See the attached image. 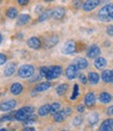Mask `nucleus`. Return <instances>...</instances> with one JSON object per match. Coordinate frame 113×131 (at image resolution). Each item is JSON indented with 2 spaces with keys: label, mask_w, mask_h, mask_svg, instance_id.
Instances as JSON below:
<instances>
[{
  "label": "nucleus",
  "mask_w": 113,
  "mask_h": 131,
  "mask_svg": "<svg viewBox=\"0 0 113 131\" xmlns=\"http://www.w3.org/2000/svg\"><path fill=\"white\" fill-rule=\"evenodd\" d=\"M6 16L9 18V19H15L16 17L18 16V10L16 7H9L7 10H6Z\"/></svg>",
  "instance_id": "obj_28"
},
{
  "label": "nucleus",
  "mask_w": 113,
  "mask_h": 131,
  "mask_svg": "<svg viewBox=\"0 0 113 131\" xmlns=\"http://www.w3.org/2000/svg\"><path fill=\"white\" fill-rule=\"evenodd\" d=\"M1 42H2V36H1V34H0V44H1Z\"/></svg>",
  "instance_id": "obj_46"
},
{
  "label": "nucleus",
  "mask_w": 113,
  "mask_h": 131,
  "mask_svg": "<svg viewBox=\"0 0 113 131\" xmlns=\"http://www.w3.org/2000/svg\"><path fill=\"white\" fill-rule=\"evenodd\" d=\"M50 88H51L50 82H41V83L35 85L34 90H35V92H45L47 90H49Z\"/></svg>",
  "instance_id": "obj_25"
},
{
  "label": "nucleus",
  "mask_w": 113,
  "mask_h": 131,
  "mask_svg": "<svg viewBox=\"0 0 113 131\" xmlns=\"http://www.w3.org/2000/svg\"><path fill=\"white\" fill-rule=\"evenodd\" d=\"M34 112V108L32 106H25L22 107L20 109H18L16 111L15 114V119L17 121H21V122H25L26 120H28Z\"/></svg>",
  "instance_id": "obj_2"
},
{
  "label": "nucleus",
  "mask_w": 113,
  "mask_h": 131,
  "mask_svg": "<svg viewBox=\"0 0 113 131\" xmlns=\"http://www.w3.org/2000/svg\"><path fill=\"white\" fill-rule=\"evenodd\" d=\"M84 103L88 107H91V106L94 105V103H95V96H94V94L92 92H89V93L86 94V96L84 98Z\"/></svg>",
  "instance_id": "obj_14"
},
{
  "label": "nucleus",
  "mask_w": 113,
  "mask_h": 131,
  "mask_svg": "<svg viewBox=\"0 0 113 131\" xmlns=\"http://www.w3.org/2000/svg\"><path fill=\"white\" fill-rule=\"evenodd\" d=\"M48 71H49V68L42 67V68L40 69V76H41V77H46L47 74H48Z\"/></svg>",
  "instance_id": "obj_34"
},
{
  "label": "nucleus",
  "mask_w": 113,
  "mask_h": 131,
  "mask_svg": "<svg viewBox=\"0 0 113 131\" xmlns=\"http://www.w3.org/2000/svg\"><path fill=\"white\" fill-rule=\"evenodd\" d=\"M35 120H36V117L32 114V116H31L28 120H26V121H25V122H23V123H24L25 125H30V124H32V123H34V122H35Z\"/></svg>",
  "instance_id": "obj_35"
},
{
  "label": "nucleus",
  "mask_w": 113,
  "mask_h": 131,
  "mask_svg": "<svg viewBox=\"0 0 113 131\" xmlns=\"http://www.w3.org/2000/svg\"><path fill=\"white\" fill-rule=\"evenodd\" d=\"M101 54V49L98 45H91L87 50V56L89 58H98Z\"/></svg>",
  "instance_id": "obj_6"
},
{
  "label": "nucleus",
  "mask_w": 113,
  "mask_h": 131,
  "mask_svg": "<svg viewBox=\"0 0 113 131\" xmlns=\"http://www.w3.org/2000/svg\"><path fill=\"white\" fill-rule=\"evenodd\" d=\"M75 66L78 68V70H84L88 67V61L83 57H79L75 60Z\"/></svg>",
  "instance_id": "obj_15"
},
{
  "label": "nucleus",
  "mask_w": 113,
  "mask_h": 131,
  "mask_svg": "<svg viewBox=\"0 0 113 131\" xmlns=\"http://www.w3.org/2000/svg\"><path fill=\"white\" fill-rule=\"evenodd\" d=\"M100 3L101 1H98V0H89V1H85L82 4V8L85 12H90V10H93Z\"/></svg>",
  "instance_id": "obj_9"
},
{
  "label": "nucleus",
  "mask_w": 113,
  "mask_h": 131,
  "mask_svg": "<svg viewBox=\"0 0 113 131\" xmlns=\"http://www.w3.org/2000/svg\"><path fill=\"white\" fill-rule=\"evenodd\" d=\"M64 15H66V9L61 6H57L52 9V18H54L56 20L62 19L64 17Z\"/></svg>",
  "instance_id": "obj_10"
},
{
  "label": "nucleus",
  "mask_w": 113,
  "mask_h": 131,
  "mask_svg": "<svg viewBox=\"0 0 113 131\" xmlns=\"http://www.w3.org/2000/svg\"><path fill=\"white\" fill-rule=\"evenodd\" d=\"M68 89H69V85H68L67 83H61V84H59V85L56 88V93H57L59 96H62V95L66 94V92L68 91Z\"/></svg>",
  "instance_id": "obj_27"
},
{
  "label": "nucleus",
  "mask_w": 113,
  "mask_h": 131,
  "mask_svg": "<svg viewBox=\"0 0 113 131\" xmlns=\"http://www.w3.org/2000/svg\"><path fill=\"white\" fill-rule=\"evenodd\" d=\"M61 131H68V130H61Z\"/></svg>",
  "instance_id": "obj_47"
},
{
  "label": "nucleus",
  "mask_w": 113,
  "mask_h": 131,
  "mask_svg": "<svg viewBox=\"0 0 113 131\" xmlns=\"http://www.w3.org/2000/svg\"><path fill=\"white\" fill-rule=\"evenodd\" d=\"M82 122H83V119H82V117H76L75 119H74V121H73V125L74 126H79V125H81L82 124Z\"/></svg>",
  "instance_id": "obj_33"
},
{
  "label": "nucleus",
  "mask_w": 113,
  "mask_h": 131,
  "mask_svg": "<svg viewBox=\"0 0 113 131\" xmlns=\"http://www.w3.org/2000/svg\"><path fill=\"white\" fill-rule=\"evenodd\" d=\"M102 80L106 83H113V70H105L102 72Z\"/></svg>",
  "instance_id": "obj_11"
},
{
  "label": "nucleus",
  "mask_w": 113,
  "mask_h": 131,
  "mask_svg": "<svg viewBox=\"0 0 113 131\" xmlns=\"http://www.w3.org/2000/svg\"><path fill=\"white\" fill-rule=\"evenodd\" d=\"M27 45H28L30 48H32V49H40L41 46H42V42H41V40H40L39 38H36V37H31V38L28 39Z\"/></svg>",
  "instance_id": "obj_12"
},
{
  "label": "nucleus",
  "mask_w": 113,
  "mask_h": 131,
  "mask_svg": "<svg viewBox=\"0 0 113 131\" xmlns=\"http://www.w3.org/2000/svg\"><path fill=\"white\" fill-rule=\"evenodd\" d=\"M16 68H17V64H16V62H9L8 64H6V67L4 69V75L7 76V77L11 76L16 72Z\"/></svg>",
  "instance_id": "obj_16"
},
{
  "label": "nucleus",
  "mask_w": 113,
  "mask_h": 131,
  "mask_svg": "<svg viewBox=\"0 0 113 131\" xmlns=\"http://www.w3.org/2000/svg\"><path fill=\"white\" fill-rule=\"evenodd\" d=\"M77 75H78V68L76 67L75 64H70L69 67L67 68V70H66L67 78L70 79V80H73V79H75L77 77Z\"/></svg>",
  "instance_id": "obj_8"
},
{
  "label": "nucleus",
  "mask_w": 113,
  "mask_h": 131,
  "mask_svg": "<svg viewBox=\"0 0 113 131\" xmlns=\"http://www.w3.org/2000/svg\"><path fill=\"white\" fill-rule=\"evenodd\" d=\"M23 131H36L33 127H25L24 129H23Z\"/></svg>",
  "instance_id": "obj_43"
},
{
  "label": "nucleus",
  "mask_w": 113,
  "mask_h": 131,
  "mask_svg": "<svg viewBox=\"0 0 113 131\" xmlns=\"http://www.w3.org/2000/svg\"><path fill=\"white\" fill-rule=\"evenodd\" d=\"M79 96V85L78 84H75L74 85V91H73V94H72V97H71V99L72 100H75L77 99Z\"/></svg>",
  "instance_id": "obj_32"
},
{
  "label": "nucleus",
  "mask_w": 113,
  "mask_h": 131,
  "mask_svg": "<svg viewBox=\"0 0 113 131\" xmlns=\"http://www.w3.org/2000/svg\"><path fill=\"white\" fill-rule=\"evenodd\" d=\"M80 3H81V2H79V1H78V2H75V6H77V7H79V6H80V5H79Z\"/></svg>",
  "instance_id": "obj_44"
},
{
  "label": "nucleus",
  "mask_w": 113,
  "mask_h": 131,
  "mask_svg": "<svg viewBox=\"0 0 113 131\" xmlns=\"http://www.w3.org/2000/svg\"><path fill=\"white\" fill-rule=\"evenodd\" d=\"M59 110H60V104L58 102H54V103L51 104V109H50V113L51 114L54 116V114L57 113Z\"/></svg>",
  "instance_id": "obj_31"
},
{
  "label": "nucleus",
  "mask_w": 113,
  "mask_h": 131,
  "mask_svg": "<svg viewBox=\"0 0 113 131\" xmlns=\"http://www.w3.org/2000/svg\"><path fill=\"white\" fill-rule=\"evenodd\" d=\"M15 114L16 111H12L8 114H4V116L0 117V122H7V121H11L12 119H15Z\"/></svg>",
  "instance_id": "obj_30"
},
{
  "label": "nucleus",
  "mask_w": 113,
  "mask_h": 131,
  "mask_svg": "<svg viewBox=\"0 0 113 131\" xmlns=\"http://www.w3.org/2000/svg\"><path fill=\"white\" fill-rule=\"evenodd\" d=\"M58 41H59L58 37L57 36H53L51 38H48L47 39V41L45 43V46H46V48H52V47H54V46L57 45Z\"/></svg>",
  "instance_id": "obj_20"
},
{
  "label": "nucleus",
  "mask_w": 113,
  "mask_h": 131,
  "mask_svg": "<svg viewBox=\"0 0 113 131\" xmlns=\"http://www.w3.org/2000/svg\"><path fill=\"white\" fill-rule=\"evenodd\" d=\"M99 100H100L102 103L107 104V103H110V102H111L112 96H111L109 93H107V92H103V93H101V95H100V97H99Z\"/></svg>",
  "instance_id": "obj_23"
},
{
  "label": "nucleus",
  "mask_w": 113,
  "mask_h": 131,
  "mask_svg": "<svg viewBox=\"0 0 113 131\" xmlns=\"http://www.w3.org/2000/svg\"><path fill=\"white\" fill-rule=\"evenodd\" d=\"M79 79H80V82L83 83V84H86V82L88 81V79L86 78V76L84 74H80L79 75Z\"/></svg>",
  "instance_id": "obj_36"
},
{
  "label": "nucleus",
  "mask_w": 113,
  "mask_h": 131,
  "mask_svg": "<svg viewBox=\"0 0 113 131\" xmlns=\"http://www.w3.org/2000/svg\"><path fill=\"white\" fill-rule=\"evenodd\" d=\"M63 110H64V112H66L67 117H68V116H70V114L72 113V108H71V107H67L66 109H63Z\"/></svg>",
  "instance_id": "obj_41"
},
{
  "label": "nucleus",
  "mask_w": 113,
  "mask_h": 131,
  "mask_svg": "<svg viewBox=\"0 0 113 131\" xmlns=\"http://www.w3.org/2000/svg\"><path fill=\"white\" fill-rule=\"evenodd\" d=\"M50 17H52V10H51V9H47V10L41 13V15H40V17H39L37 21H39V22H44V21L48 20Z\"/></svg>",
  "instance_id": "obj_24"
},
{
  "label": "nucleus",
  "mask_w": 113,
  "mask_h": 131,
  "mask_svg": "<svg viewBox=\"0 0 113 131\" xmlns=\"http://www.w3.org/2000/svg\"><path fill=\"white\" fill-rule=\"evenodd\" d=\"M10 92L14 95H20L23 92V85L19 82H15L10 86Z\"/></svg>",
  "instance_id": "obj_18"
},
{
  "label": "nucleus",
  "mask_w": 113,
  "mask_h": 131,
  "mask_svg": "<svg viewBox=\"0 0 113 131\" xmlns=\"http://www.w3.org/2000/svg\"><path fill=\"white\" fill-rule=\"evenodd\" d=\"M62 73V68L60 66H52V67L49 68V71H48V74L46 76V79L48 80H53L57 77H59Z\"/></svg>",
  "instance_id": "obj_4"
},
{
  "label": "nucleus",
  "mask_w": 113,
  "mask_h": 131,
  "mask_svg": "<svg viewBox=\"0 0 113 131\" xmlns=\"http://www.w3.org/2000/svg\"><path fill=\"white\" fill-rule=\"evenodd\" d=\"M99 121V114L96 113V112H92L89 114V117H88V122L90 125H94L96 124Z\"/></svg>",
  "instance_id": "obj_29"
},
{
  "label": "nucleus",
  "mask_w": 113,
  "mask_h": 131,
  "mask_svg": "<svg viewBox=\"0 0 113 131\" xmlns=\"http://www.w3.org/2000/svg\"><path fill=\"white\" fill-rule=\"evenodd\" d=\"M18 3L21 5H26L28 4V0H18Z\"/></svg>",
  "instance_id": "obj_42"
},
{
  "label": "nucleus",
  "mask_w": 113,
  "mask_h": 131,
  "mask_svg": "<svg viewBox=\"0 0 113 131\" xmlns=\"http://www.w3.org/2000/svg\"><path fill=\"white\" fill-rule=\"evenodd\" d=\"M106 31H107V35L109 37H113V25H109L106 28Z\"/></svg>",
  "instance_id": "obj_37"
},
{
  "label": "nucleus",
  "mask_w": 113,
  "mask_h": 131,
  "mask_svg": "<svg viewBox=\"0 0 113 131\" xmlns=\"http://www.w3.org/2000/svg\"><path fill=\"white\" fill-rule=\"evenodd\" d=\"M98 18L102 22L113 21V4H106L103 6L98 13Z\"/></svg>",
  "instance_id": "obj_1"
},
{
  "label": "nucleus",
  "mask_w": 113,
  "mask_h": 131,
  "mask_svg": "<svg viewBox=\"0 0 113 131\" xmlns=\"http://www.w3.org/2000/svg\"><path fill=\"white\" fill-rule=\"evenodd\" d=\"M34 73V67L31 64H23L18 70V75L21 78H29Z\"/></svg>",
  "instance_id": "obj_3"
},
{
  "label": "nucleus",
  "mask_w": 113,
  "mask_h": 131,
  "mask_svg": "<svg viewBox=\"0 0 113 131\" xmlns=\"http://www.w3.org/2000/svg\"><path fill=\"white\" fill-rule=\"evenodd\" d=\"M0 131H7L5 128H0Z\"/></svg>",
  "instance_id": "obj_45"
},
{
  "label": "nucleus",
  "mask_w": 113,
  "mask_h": 131,
  "mask_svg": "<svg viewBox=\"0 0 113 131\" xmlns=\"http://www.w3.org/2000/svg\"><path fill=\"white\" fill-rule=\"evenodd\" d=\"M87 79H88V81H89L90 84L94 85V84H96V83H98L99 81H100V75H99L98 73H95V72H90V73L88 74Z\"/></svg>",
  "instance_id": "obj_19"
},
{
  "label": "nucleus",
  "mask_w": 113,
  "mask_h": 131,
  "mask_svg": "<svg viewBox=\"0 0 113 131\" xmlns=\"http://www.w3.org/2000/svg\"><path fill=\"white\" fill-rule=\"evenodd\" d=\"M107 114L108 116H113V105H111L107 108Z\"/></svg>",
  "instance_id": "obj_40"
},
{
  "label": "nucleus",
  "mask_w": 113,
  "mask_h": 131,
  "mask_svg": "<svg viewBox=\"0 0 113 131\" xmlns=\"http://www.w3.org/2000/svg\"><path fill=\"white\" fill-rule=\"evenodd\" d=\"M107 66V60H106V58H104V57H98V58H95V60H94V67L96 68V69H99V70H102V69H104L105 67Z\"/></svg>",
  "instance_id": "obj_17"
},
{
  "label": "nucleus",
  "mask_w": 113,
  "mask_h": 131,
  "mask_svg": "<svg viewBox=\"0 0 113 131\" xmlns=\"http://www.w3.org/2000/svg\"><path fill=\"white\" fill-rule=\"evenodd\" d=\"M67 114L64 112V110H59L57 113L54 114V121L57 122V123H60V122H63L64 119H66Z\"/></svg>",
  "instance_id": "obj_26"
},
{
  "label": "nucleus",
  "mask_w": 113,
  "mask_h": 131,
  "mask_svg": "<svg viewBox=\"0 0 113 131\" xmlns=\"http://www.w3.org/2000/svg\"><path fill=\"white\" fill-rule=\"evenodd\" d=\"M84 110H85V105L84 104H79L77 106V111L78 112H84Z\"/></svg>",
  "instance_id": "obj_39"
},
{
  "label": "nucleus",
  "mask_w": 113,
  "mask_h": 131,
  "mask_svg": "<svg viewBox=\"0 0 113 131\" xmlns=\"http://www.w3.org/2000/svg\"><path fill=\"white\" fill-rule=\"evenodd\" d=\"M100 131H113V119H107L103 121L100 127Z\"/></svg>",
  "instance_id": "obj_13"
},
{
  "label": "nucleus",
  "mask_w": 113,
  "mask_h": 131,
  "mask_svg": "<svg viewBox=\"0 0 113 131\" xmlns=\"http://www.w3.org/2000/svg\"><path fill=\"white\" fill-rule=\"evenodd\" d=\"M6 62V56L3 53H0V66Z\"/></svg>",
  "instance_id": "obj_38"
},
{
  "label": "nucleus",
  "mask_w": 113,
  "mask_h": 131,
  "mask_svg": "<svg viewBox=\"0 0 113 131\" xmlns=\"http://www.w3.org/2000/svg\"><path fill=\"white\" fill-rule=\"evenodd\" d=\"M50 109H51V104H45L43 106H41L39 108V116L41 117H46L47 114L50 113Z\"/></svg>",
  "instance_id": "obj_22"
},
{
  "label": "nucleus",
  "mask_w": 113,
  "mask_h": 131,
  "mask_svg": "<svg viewBox=\"0 0 113 131\" xmlns=\"http://www.w3.org/2000/svg\"><path fill=\"white\" fill-rule=\"evenodd\" d=\"M29 21H30V16L28 14H22V15L19 16L18 21H17V25L22 26V25L27 24Z\"/></svg>",
  "instance_id": "obj_21"
},
{
  "label": "nucleus",
  "mask_w": 113,
  "mask_h": 131,
  "mask_svg": "<svg viewBox=\"0 0 113 131\" xmlns=\"http://www.w3.org/2000/svg\"><path fill=\"white\" fill-rule=\"evenodd\" d=\"M16 105H17V101L14 99H8L0 104V109L2 111H9V110L14 109L16 107Z\"/></svg>",
  "instance_id": "obj_7"
},
{
  "label": "nucleus",
  "mask_w": 113,
  "mask_h": 131,
  "mask_svg": "<svg viewBox=\"0 0 113 131\" xmlns=\"http://www.w3.org/2000/svg\"><path fill=\"white\" fill-rule=\"evenodd\" d=\"M77 50L76 48V43L74 41H68L66 44L63 45L62 52L66 55H73Z\"/></svg>",
  "instance_id": "obj_5"
}]
</instances>
